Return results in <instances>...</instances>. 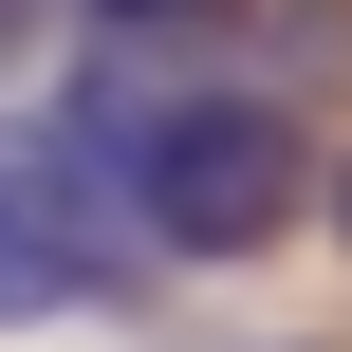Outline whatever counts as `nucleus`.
<instances>
[{"mask_svg": "<svg viewBox=\"0 0 352 352\" xmlns=\"http://www.w3.org/2000/svg\"><path fill=\"white\" fill-rule=\"evenodd\" d=\"M74 19H111V37H148V19H204V0H74Z\"/></svg>", "mask_w": 352, "mask_h": 352, "instance_id": "3", "label": "nucleus"}, {"mask_svg": "<svg viewBox=\"0 0 352 352\" xmlns=\"http://www.w3.org/2000/svg\"><path fill=\"white\" fill-rule=\"evenodd\" d=\"M0 56H19V0H0Z\"/></svg>", "mask_w": 352, "mask_h": 352, "instance_id": "4", "label": "nucleus"}, {"mask_svg": "<svg viewBox=\"0 0 352 352\" xmlns=\"http://www.w3.org/2000/svg\"><path fill=\"white\" fill-rule=\"evenodd\" d=\"M74 148H93V186L130 204L148 260H278V241L316 223V130H297L278 93H241V74H148V93H111Z\"/></svg>", "mask_w": 352, "mask_h": 352, "instance_id": "1", "label": "nucleus"}, {"mask_svg": "<svg viewBox=\"0 0 352 352\" xmlns=\"http://www.w3.org/2000/svg\"><path fill=\"white\" fill-rule=\"evenodd\" d=\"M334 223H352V186H334Z\"/></svg>", "mask_w": 352, "mask_h": 352, "instance_id": "5", "label": "nucleus"}, {"mask_svg": "<svg viewBox=\"0 0 352 352\" xmlns=\"http://www.w3.org/2000/svg\"><path fill=\"white\" fill-rule=\"evenodd\" d=\"M130 278H148V241H130V204L93 186V148H74V130L0 148V334H37V316H111Z\"/></svg>", "mask_w": 352, "mask_h": 352, "instance_id": "2", "label": "nucleus"}]
</instances>
